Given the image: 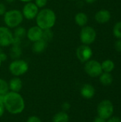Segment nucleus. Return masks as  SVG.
<instances>
[{
  "label": "nucleus",
  "mask_w": 121,
  "mask_h": 122,
  "mask_svg": "<svg viewBox=\"0 0 121 122\" xmlns=\"http://www.w3.org/2000/svg\"><path fill=\"white\" fill-rule=\"evenodd\" d=\"M4 104L5 109L12 114L21 113L25 107L24 100L22 97L19 93L14 92H10L5 94Z\"/></svg>",
  "instance_id": "nucleus-1"
},
{
  "label": "nucleus",
  "mask_w": 121,
  "mask_h": 122,
  "mask_svg": "<svg viewBox=\"0 0 121 122\" xmlns=\"http://www.w3.org/2000/svg\"><path fill=\"white\" fill-rule=\"evenodd\" d=\"M36 21V25L41 29H51L56 24V16L52 9L44 8L39 11Z\"/></svg>",
  "instance_id": "nucleus-2"
},
{
  "label": "nucleus",
  "mask_w": 121,
  "mask_h": 122,
  "mask_svg": "<svg viewBox=\"0 0 121 122\" xmlns=\"http://www.w3.org/2000/svg\"><path fill=\"white\" fill-rule=\"evenodd\" d=\"M24 20L21 11L19 9H11L6 11L4 15V21L6 27L15 29L21 25Z\"/></svg>",
  "instance_id": "nucleus-3"
},
{
  "label": "nucleus",
  "mask_w": 121,
  "mask_h": 122,
  "mask_svg": "<svg viewBox=\"0 0 121 122\" xmlns=\"http://www.w3.org/2000/svg\"><path fill=\"white\" fill-rule=\"evenodd\" d=\"M114 112V107L113 103L108 99L101 102L97 107L98 117L107 120L113 116Z\"/></svg>",
  "instance_id": "nucleus-4"
},
{
  "label": "nucleus",
  "mask_w": 121,
  "mask_h": 122,
  "mask_svg": "<svg viewBox=\"0 0 121 122\" xmlns=\"http://www.w3.org/2000/svg\"><path fill=\"white\" fill-rule=\"evenodd\" d=\"M9 69L11 74L16 76H19L24 74L29 69V65L27 62L21 59L14 60L9 66Z\"/></svg>",
  "instance_id": "nucleus-5"
},
{
  "label": "nucleus",
  "mask_w": 121,
  "mask_h": 122,
  "mask_svg": "<svg viewBox=\"0 0 121 122\" xmlns=\"http://www.w3.org/2000/svg\"><path fill=\"white\" fill-rule=\"evenodd\" d=\"M96 39V30L90 26H83L80 32V40L83 44L90 45L93 44Z\"/></svg>",
  "instance_id": "nucleus-6"
},
{
  "label": "nucleus",
  "mask_w": 121,
  "mask_h": 122,
  "mask_svg": "<svg viewBox=\"0 0 121 122\" xmlns=\"http://www.w3.org/2000/svg\"><path fill=\"white\" fill-rule=\"evenodd\" d=\"M84 69L86 74L91 77H98L102 73L101 64L96 60H89L86 62Z\"/></svg>",
  "instance_id": "nucleus-7"
},
{
  "label": "nucleus",
  "mask_w": 121,
  "mask_h": 122,
  "mask_svg": "<svg viewBox=\"0 0 121 122\" xmlns=\"http://www.w3.org/2000/svg\"><path fill=\"white\" fill-rule=\"evenodd\" d=\"M13 41L14 34L10 29L6 26H0V46H9L12 44Z\"/></svg>",
  "instance_id": "nucleus-8"
},
{
  "label": "nucleus",
  "mask_w": 121,
  "mask_h": 122,
  "mask_svg": "<svg viewBox=\"0 0 121 122\" xmlns=\"http://www.w3.org/2000/svg\"><path fill=\"white\" fill-rule=\"evenodd\" d=\"M93 56V51L88 45L82 44L76 49V56L78 59L83 63L89 61Z\"/></svg>",
  "instance_id": "nucleus-9"
},
{
  "label": "nucleus",
  "mask_w": 121,
  "mask_h": 122,
  "mask_svg": "<svg viewBox=\"0 0 121 122\" xmlns=\"http://www.w3.org/2000/svg\"><path fill=\"white\" fill-rule=\"evenodd\" d=\"M39 9L37 7V6L32 1L27 2L23 7L22 9V14L24 18L28 19V20H32L34 19H36L38 13H39Z\"/></svg>",
  "instance_id": "nucleus-10"
},
{
  "label": "nucleus",
  "mask_w": 121,
  "mask_h": 122,
  "mask_svg": "<svg viewBox=\"0 0 121 122\" xmlns=\"http://www.w3.org/2000/svg\"><path fill=\"white\" fill-rule=\"evenodd\" d=\"M43 29L39 27L37 25L30 27L28 31H26V37L31 42H35L38 40L42 39Z\"/></svg>",
  "instance_id": "nucleus-11"
},
{
  "label": "nucleus",
  "mask_w": 121,
  "mask_h": 122,
  "mask_svg": "<svg viewBox=\"0 0 121 122\" xmlns=\"http://www.w3.org/2000/svg\"><path fill=\"white\" fill-rule=\"evenodd\" d=\"M111 14L107 9H101L96 12L95 15L96 21L99 24H106L111 19Z\"/></svg>",
  "instance_id": "nucleus-12"
},
{
  "label": "nucleus",
  "mask_w": 121,
  "mask_h": 122,
  "mask_svg": "<svg viewBox=\"0 0 121 122\" xmlns=\"http://www.w3.org/2000/svg\"><path fill=\"white\" fill-rule=\"evenodd\" d=\"M95 88L88 84H84L81 89V94L85 99H91L95 95Z\"/></svg>",
  "instance_id": "nucleus-13"
},
{
  "label": "nucleus",
  "mask_w": 121,
  "mask_h": 122,
  "mask_svg": "<svg viewBox=\"0 0 121 122\" xmlns=\"http://www.w3.org/2000/svg\"><path fill=\"white\" fill-rule=\"evenodd\" d=\"M47 44L48 43L46 42L42 39L34 42L32 45V48H31L33 52L36 54H41L44 52L47 47Z\"/></svg>",
  "instance_id": "nucleus-14"
},
{
  "label": "nucleus",
  "mask_w": 121,
  "mask_h": 122,
  "mask_svg": "<svg viewBox=\"0 0 121 122\" xmlns=\"http://www.w3.org/2000/svg\"><path fill=\"white\" fill-rule=\"evenodd\" d=\"M9 86V89H11V92L18 93L22 88V81L18 77L13 78L12 79L10 80Z\"/></svg>",
  "instance_id": "nucleus-15"
},
{
  "label": "nucleus",
  "mask_w": 121,
  "mask_h": 122,
  "mask_svg": "<svg viewBox=\"0 0 121 122\" xmlns=\"http://www.w3.org/2000/svg\"><path fill=\"white\" fill-rule=\"evenodd\" d=\"M88 16L83 12H78L75 16V22L79 26H85L88 23Z\"/></svg>",
  "instance_id": "nucleus-16"
},
{
  "label": "nucleus",
  "mask_w": 121,
  "mask_h": 122,
  "mask_svg": "<svg viewBox=\"0 0 121 122\" xmlns=\"http://www.w3.org/2000/svg\"><path fill=\"white\" fill-rule=\"evenodd\" d=\"M99 80L102 85L103 86H110L113 81V76L111 73L103 72L99 76Z\"/></svg>",
  "instance_id": "nucleus-17"
},
{
  "label": "nucleus",
  "mask_w": 121,
  "mask_h": 122,
  "mask_svg": "<svg viewBox=\"0 0 121 122\" xmlns=\"http://www.w3.org/2000/svg\"><path fill=\"white\" fill-rule=\"evenodd\" d=\"M13 34H14V39L21 41L25 36H26V30L25 29L24 27L18 26L15 28Z\"/></svg>",
  "instance_id": "nucleus-18"
},
{
  "label": "nucleus",
  "mask_w": 121,
  "mask_h": 122,
  "mask_svg": "<svg viewBox=\"0 0 121 122\" xmlns=\"http://www.w3.org/2000/svg\"><path fill=\"white\" fill-rule=\"evenodd\" d=\"M22 54V50L20 46L12 45L10 49V56L13 59H19Z\"/></svg>",
  "instance_id": "nucleus-19"
},
{
  "label": "nucleus",
  "mask_w": 121,
  "mask_h": 122,
  "mask_svg": "<svg viewBox=\"0 0 121 122\" xmlns=\"http://www.w3.org/2000/svg\"><path fill=\"white\" fill-rule=\"evenodd\" d=\"M101 67L103 72L111 73L115 68V64L112 60L106 59L101 63Z\"/></svg>",
  "instance_id": "nucleus-20"
},
{
  "label": "nucleus",
  "mask_w": 121,
  "mask_h": 122,
  "mask_svg": "<svg viewBox=\"0 0 121 122\" xmlns=\"http://www.w3.org/2000/svg\"><path fill=\"white\" fill-rule=\"evenodd\" d=\"M69 117L65 112H60L56 114L53 118V122H68Z\"/></svg>",
  "instance_id": "nucleus-21"
},
{
  "label": "nucleus",
  "mask_w": 121,
  "mask_h": 122,
  "mask_svg": "<svg viewBox=\"0 0 121 122\" xmlns=\"http://www.w3.org/2000/svg\"><path fill=\"white\" fill-rule=\"evenodd\" d=\"M53 33L51 31V29H45L43 30V35H42V39L44 40L46 42H49L53 39Z\"/></svg>",
  "instance_id": "nucleus-22"
},
{
  "label": "nucleus",
  "mask_w": 121,
  "mask_h": 122,
  "mask_svg": "<svg viewBox=\"0 0 121 122\" xmlns=\"http://www.w3.org/2000/svg\"><path fill=\"white\" fill-rule=\"evenodd\" d=\"M9 84L4 79H0V94L5 95L9 92Z\"/></svg>",
  "instance_id": "nucleus-23"
},
{
  "label": "nucleus",
  "mask_w": 121,
  "mask_h": 122,
  "mask_svg": "<svg viewBox=\"0 0 121 122\" xmlns=\"http://www.w3.org/2000/svg\"><path fill=\"white\" fill-rule=\"evenodd\" d=\"M113 33L115 37L118 39H121V21L117 22L113 26Z\"/></svg>",
  "instance_id": "nucleus-24"
},
{
  "label": "nucleus",
  "mask_w": 121,
  "mask_h": 122,
  "mask_svg": "<svg viewBox=\"0 0 121 122\" xmlns=\"http://www.w3.org/2000/svg\"><path fill=\"white\" fill-rule=\"evenodd\" d=\"M34 4L39 9H44L47 4V0H35Z\"/></svg>",
  "instance_id": "nucleus-25"
},
{
  "label": "nucleus",
  "mask_w": 121,
  "mask_h": 122,
  "mask_svg": "<svg viewBox=\"0 0 121 122\" xmlns=\"http://www.w3.org/2000/svg\"><path fill=\"white\" fill-rule=\"evenodd\" d=\"M114 47H115V49L118 51V52H121V39H118L116 41L115 44H114Z\"/></svg>",
  "instance_id": "nucleus-26"
},
{
  "label": "nucleus",
  "mask_w": 121,
  "mask_h": 122,
  "mask_svg": "<svg viewBox=\"0 0 121 122\" xmlns=\"http://www.w3.org/2000/svg\"><path fill=\"white\" fill-rule=\"evenodd\" d=\"M6 11V7L4 4L0 2V16L4 15Z\"/></svg>",
  "instance_id": "nucleus-27"
},
{
  "label": "nucleus",
  "mask_w": 121,
  "mask_h": 122,
  "mask_svg": "<svg viewBox=\"0 0 121 122\" xmlns=\"http://www.w3.org/2000/svg\"><path fill=\"white\" fill-rule=\"evenodd\" d=\"M26 122H41V121L39 117H35V116H32L27 119Z\"/></svg>",
  "instance_id": "nucleus-28"
},
{
  "label": "nucleus",
  "mask_w": 121,
  "mask_h": 122,
  "mask_svg": "<svg viewBox=\"0 0 121 122\" xmlns=\"http://www.w3.org/2000/svg\"><path fill=\"white\" fill-rule=\"evenodd\" d=\"M106 122H121V119L118 117H111L106 120Z\"/></svg>",
  "instance_id": "nucleus-29"
},
{
  "label": "nucleus",
  "mask_w": 121,
  "mask_h": 122,
  "mask_svg": "<svg viewBox=\"0 0 121 122\" xmlns=\"http://www.w3.org/2000/svg\"><path fill=\"white\" fill-rule=\"evenodd\" d=\"M4 109H5V107H4V102L0 101V117L3 115L4 112Z\"/></svg>",
  "instance_id": "nucleus-30"
},
{
  "label": "nucleus",
  "mask_w": 121,
  "mask_h": 122,
  "mask_svg": "<svg viewBox=\"0 0 121 122\" xmlns=\"http://www.w3.org/2000/svg\"><path fill=\"white\" fill-rule=\"evenodd\" d=\"M70 107H71V105H70L68 103H67V102L64 103V104L62 105V109H63V111H67V110H68V109H70Z\"/></svg>",
  "instance_id": "nucleus-31"
},
{
  "label": "nucleus",
  "mask_w": 121,
  "mask_h": 122,
  "mask_svg": "<svg viewBox=\"0 0 121 122\" xmlns=\"http://www.w3.org/2000/svg\"><path fill=\"white\" fill-rule=\"evenodd\" d=\"M6 55L4 54V53H3V52H1V53H0V59H1V61H5L6 59Z\"/></svg>",
  "instance_id": "nucleus-32"
},
{
  "label": "nucleus",
  "mask_w": 121,
  "mask_h": 122,
  "mask_svg": "<svg viewBox=\"0 0 121 122\" xmlns=\"http://www.w3.org/2000/svg\"><path fill=\"white\" fill-rule=\"evenodd\" d=\"M93 122H106V120H105V119H102V118H101L99 117H97L94 119Z\"/></svg>",
  "instance_id": "nucleus-33"
},
{
  "label": "nucleus",
  "mask_w": 121,
  "mask_h": 122,
  "mask_svg": "<svg viewBox=\"0 0 121 122\" xmlns=\"http://www.w3.org/2000/svg\"><path fill=\"white\" fill-rule=\"evenodd\" d=\"M86 3L88 4H93L94 2H96L97 0H84Z\"/></svg>",
  "instance_id": "nucleus-34"
},
{
  "label": "nucleus",
  "mask_w": 121,
  "mask_h": 122,
  "mask_svg": "<svg viewBox=\"0 0 121 122\" xmlns=\"http://www.w3.org/2000/svg\"><path fill=\"white\" fill-rule=\"evenodd\" d=\"M19 1H22V2L27 3V2H31V1H32L33 0H19Z\"/></svg>",
  "instance_id": "nucleus-35"
},
{
  "label": "nucleus",
  "mask_w": 121,
  "mask_h": 122,
  "mask_svg": "<svg viewBox=\"0 0 121 122\" xmlns=\"http://www.w3.org/2000/svg\"><path fill=\"white\" fill-rule=\"evenodd\" d=\"M6 2H8V3H12V2H14V1H15L16 0H5Z\"/></svg>",
  "instance_id": "nucleus-36"
},
{
  "label": "nucleus",
  "mask_w": 121,
  "mask_h": 122,
  "mask_svg": "<svg viewBox=\"0 0 121 122\" xmlns=\"http://www.w3.org/2000/svg\"><path fill=\"white\" fill-rule=\"evenodd\" d=\"M1 62H2V61H1V59H0V66H1Z\"/></svg>",
  "instance_id": "nucleus-37"
},
{
  "label": "nucleus",
  "mask_w": 121,
  "mask_h": 122,
  "mask_svg": "<svg viewBox=\"0 0 121 122\" xmlns=\"http://www.w3.org/2000/svg\"><path fill=\"white\" fill-rule=\"evenodd\" d=\"M2 51H1V46H0V53H1Z\"/></svg>",
  "instance_id": "nucleus-38"
},
{
  "label": "nucleus",
  "mask_w": 121,
  "mask_h": 122,
  "mask_svg": "<svg viewBox=\"0 0 121 122\" xmlns=\"http://www.w3.org/2000/svg\"><path fill=\"white\" fill-rule=\"evenodd\" d=\"M69 1H77V0H69Z\"/></svg>",
  "instance_id": "nucleus-39"
}]
</instances>
